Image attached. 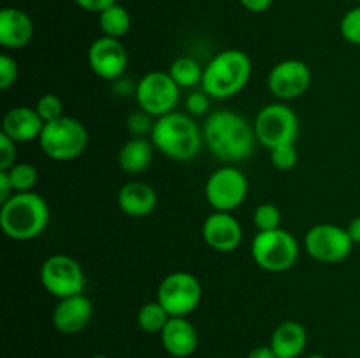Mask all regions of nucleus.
Segmentation results:
<instances>
[{
    "mask_svg": "<svg viewBox=\"0 0 360 358\" xmlns=\"http://www.w3.org/2000/svg\"><path fill=\"white\" fill-rule=\"evenodd\" d=\"M308 344L306 329L297 321H283L271 336L273 351L278 358H299Z\"/></svg>",
    "mask_w": 360,
    "mask_h": 358,
    "instance_id": "21",
    "label": "nucleus"
},
{
    "mask_svg": "<svg viewBox=\"0 0 360 358\" xmlns=\"http://www.w3.org/2000/svg\"><path fill=\"white\" fill-rule=\"evenodd\" d=\"M14 195L13 185L9 181V175L6 171H0V204L7 202Z\"/></svg>",
    "mask_w": 360,
    "mask_h": 358,
    "instance_id": "36",
    "label": "nucleus"
},
{
    "mask_svg": "<svg viewBox=\"0 0 360 358\" xmlns=\"http://www.w3.org/2000/svg\"><path fill=\"white\" fill-rule=\"evenodd\" d=\"M202 239L214 251L231 253L241 244L243 228L232 213L214 211L204 220Z\"/></svg>",
    "mask_w": 360,
    "mask_h": 358,
    "instance_id": "15",
    "label": "nucleus"
},
{
    "mask_svg": "<svg viewBox=\"0 0 360 358\" xmlns=\"http://www.w3.org/2000/svg\"><path fill=\"white\" fill-rule=\"evenodd\" d=\"M204 195L214 211L232 213L248 195V179L238 167L225 165L207 178Z\"/></svg>",
    "mask_w": 360,
    "mask_h": 358,
    "instance_id": "10",
    "label": "nucleus"
},
{
    "mask_svg": "<svg viewBox=\"0 0 360 358\" xmlns=\"http://www.w3.org/2000/svg\"><path fill=\"white\" fill-rule=\"evenodd\" d=\"M202 298V286L193 274L171 272L158 284L157 300L164 305L169 316H188L195 311Z\"/></svg>",
    "mask_w": 360,
    "mask_h": 358,
    "instance_id": "8",
    "label": "nucleus"
},
{
    "mask_svg": "<svg viewBox=\"0 0 360 358\" xmlns=\"http://www.w3.org/2000/svg\"><path fill=\"white\" fill-rule=\"evenodd\" d=\"M88 63L95 76L105 81H116L129 65V55L120 39L102 35L91 42L88 49Z\"/></svg>",
    "mask_w": 360,
    "mask_h": 358,
    "instance_id": "14",
    "label": "nucleus"
},
{
    "mask_svg": "<svg viewBox=\"0 0 360 358\" xmlns=\"http://www.w3.org/2000/svg\"><path fill=\"white\" fill-rule=\"evenodd\" d=\"M347 230H348V235H350V239L354 241V244H360V216H355L354 220L348 223Z\"/></svg>",
    "mask_w": 360,
    "mask_h": 358,
    "instance_id": "39",
    "label": "nucleus"
},
{
    "mask_svg": "<svg viewBox=\"0 0 360 358\" xmlns=\"http://www.w3.org/2000/svg\"><path fill=\"white\" fill-rule=\"evenodd\" d=\"M311 84V69L302 60H283L271 69L267 86L281 102L304 95Z\"/></svg>",
    "mask_w": 360,
    "mask_h": 358,
    "instance_id": "13",
    "label": "nucleus"
},
{
    "mask_svg": "<svg viewBox=\"0 0 360 358\" xmlns=\"http://www.w3.org/2000/svg\"><path fill=\"white\" fill-rule=\"evenodd\" d=\"M157 200V192L143 181L125 183L118 192L120 209L132 218H143L153 213Z\"/></svg>",
    "mask_w": 360,
    "mask_h": 358,
    "instance_id": "20",
    "label": "nucleus"
},
{
    "mask_svg": "<svg viewBox=\"0 0 360 358\" xmlns=\"http://www.w3.org/2000/svg\"><path fill=\"white\" fill-rule=\"evenodd\" d=\"M7 175H9V181L13 185L14 193H25L32 192V188L35 186L39 179L37 168L32 164L27 161H20V164H14L13 167L7 168Z\"/></svg>",
    "mask_w": 360,
    "mask_h": 358,
    "instance_id": "26",
    "label": "nucleus"
},
{
    "mask_svg": "<svg viewBox=\"0 0 360 358\" xmlns=\"http://www.w3.org/2000/svg\"><path fill=\"white\" fill-rule=\"evenodd\" d=\"M42 128H44V121L35 111V107H25V105H18V107L9 109L4 114L2 119V132L9 135L14 142H30V140H39Z\"/></svg>",
    "mask_w": 360,
    "mask_h": 358,
    "instance_id": "18",
    "label": "nucleus"
},
{
    "mask_svg": "<svg viewBox=\"0 0 360 358\" xmlns=\"http://www.w3.org/2000/svg\"><path fill=\"white\" fill-rule=\"evenodd\" d=\"M49 223L48 202L34 192L14 193L0 207V227L9 239L32 241Z\"/></svg>",
    "mask_w": 360,
    "mask_h": 358,
    "instance_id": "3",
    "label": "nucleus"
},
{
    "mask_svg": "<svg viewBox=\"0 0 360 358\" xmlns=\"http://www.w3.org/2000/svg\"><path fill=\"white\" fill-rule=\"evenodd\" d=\"M16 144L9 135L0 133V171H7L16 164Z\"/></svg>",
    "mask_w": 360,
    "mask_h": 358,
    "instance_id": "34",
    "label": "nucleus"
},
{
    "mask_svg": "<svg viewBox=\"0 0 360 358\" xmlns=\"http://www.w3.org/2000/svg\"><path fill=\"white\" fill-rule=\"evenodd\" d=\"M271 151V164L278 171H292L297 165L299 154L295 142L290 144H281V146L273 147Z\"/></svg>",
    "mask_w": 360,
    "mask_h": 358,
    "instance_id": "28",
    "label": "nucleus"
},
{
    "mask_svg": "<svg viewBox=\"0 0 360 358\" xmlns=\"http://www.w3.org/2000/svg\"><path fill=\"white\" fill-rule=\"evenodd\" d=\"M169 312L158 300L146 302L137 312V325L146 333H160L169 321Z\"/></svg>",
    "mask_w": 360,
    "mask_h": 358,
    "instance_id": "25",
    "label": "nucleus"
},
{
    "mask_svg": "<svg viewBox=\"0 0 360 358\" xmlns=\"http://www.w3.org/2000/svg\"><path fill=\"white\" fill-rule=\"evenodd\" d=\"M357 2H359V4H360V0H357Z\"/></svg>",
    "mask_w": 360,
    "mask_h": 358,
    "instance_id": "42",
    "label": "nucleus"
},
{
    "mask_svg": "<svg viewBox=\"0 0 360 358\" xmlns=\"http://www.w3.org/2000/svg\"><path fill=\"white\" fill-rule=\"evenodd\" d=\"M155 150L174 161H188L199 154L204 135L197 123L185 112L172 111L157 118L151 132Z\"/></svg>",
    "mask_w": 360,
    "mask_h": 358,
    "instance_id": "2",
    "label": "nucleus"
},
{
    "mask_svg": "<svg viewBox=\"0 0 360 358\" xmlns=\"http://www.w3.org/2000/svg\"><path fill=\"white\" fill-rule=\"evenodd\" d=\"M248 358H278L271 346H257L248 353Z\"/></svg>",
    "mask_w": 360,
    "mask_h": 358,
    "instance_id": "38",
    "label": "nucleus"
},
{
    "mask_svg": "<svg viewBox=\"0 0 360 358\" xmlns=\"http://www.w3.org/2000/svg\"><path fill=\"white\" fill-rule=\"evenodd\" d=\"M169 74L179 88H193L202 84L204 69L192 56H179L169 67Z\"/></svg>",
    "mask_w": 360,
    "mask_h": 358,
    "instance_id": "24",
    "label": "nucleus"
},
{
    "mask_svg": "<svg viewBox=\"0 0 360 358\" xmlns=\"http://www.w3.org/2000/svg\"><path fill=\"white\" fill-rule=\"evenodd\" d=\"M253 223L259 228V232H269L280 228L281 223V213L274 204L264 202L257 206L255 213H253Z\"/></svg>",
    "mask_w": 360,
    "mask_h": 358,
    "instance_id": "27",
    "label": "nucleus"
},
{
    "mask_svg": "<svg viewBox=\"0 0 360 358\" xmlns=\"http://www.w3.org/2000/svg\"><path fill=\"white\" fill-rule=\"evenodd\" d=\"M155 146L146 137H132L127 140L118 153L120 168L127 174H141L153 160Z\"/></svg>",
    "mask_w": 360,
    "mask_h": 358,
    "instance_id": "22",
    "label": "nucleus"
},
{
    "mask_svg": "<svg viewBox=\"0 0 360 358\" xmlns=\"http://www.w3.org/2000/svg\"><path fill=\"white\" fill-rule=\"evenodd\" d=\"M204 144L221 161H243L255 151V128L245 116L232 111H214L202 128Z\"/></svg>",
    "mask_w": 360,
    "mask_h": 358,
    "instance_id": "1",
    "label": "nucleus"
},
{
    "mask_svg": "<svg viewBox=\"0 0 360 358\" xmlns=\"http://www.w3.org/2000/svg\"><path fill=\"white\" fill-rule=\"evenodd\" d=\"M185 107L188 111V114L192 116H202L210 111V95L204 90L200 91H192V93L186 97Z\"/></svg>",
    "mask_w": 360,
    "mask_h": 358,
    "instance_id": "33",
    "label": "nucleus"
},
{
    "mask_svg": "<svg viewBox=\"0 0 360 358\" xmlns=\"http://www.w3.org/2000/svg\"><path fill=\"white\" fill-rule=\"evenodd\" d=\"M81 9L88 11V13H102L108 7L118 4V0H74Z\"/></svg>",
    "mask_w": 360,
    "mask_h": 358,
    "instance_id": "35",
    "label": "nucleus"
},
{
    "mask_svg": "<svg viewBox=\"0 0 360 358\" xmlns=\"http://www.w3.org/2000/svg\"><path fill=\"white\" fill-rule=\"evenodd\" d=\"M18 62L9 55L0 56V90H7L18 81Z\"/></svg>",
    "mask_w": 360,
    "mask_h": 358,
    "instance_id": "32",
    "label": "nucleus"
},
{
    "mask_svg": "<svg viewBox=\"0 0 360 358\" xmlns=\"http://www.w3.org/2000/svg\"><path fill=\"white\" fill-rule=\"evenodd\" d=\"M34 37V23L25 11L4 7L0 11V44L6 49L25 48Z\"/></svg>",
    "mask_w": 360,
    "mask_h": 358,
    "instance_id": "19",
    "label": "nucleus"
},
{
    "mask_svg": "<svg viewBox=\"0 0 360 358\" xmlns=\"http://www.w3.org/2000/svg\"><path fill=\"white\" fill-rule=\"evenodd\" d=\"M35 111L39 112V116H41L44 123L55 121V119L63 116V104L60 97L53 93H46L39 97L37 104H35Z\"/></svg>",
    "mask_w": 360,
    "mask_h": 358,
    "instance_id": "29",
    "label": "nucleus"
},
{
    "mask_svg": "<svg viewBox=\"0 0 360 358\" xmlns=\"http://www.w3.org/2000/svg\"><path fill=\"white\" fill-rule=\"evenodd\" d=\"M155 121H157L155 116L148 114L146 111L141 109V111L132 112L129 116V119H127V128H129V132L134 137H146L151 135V132H153Z\"/></svg>",
    "mask_w": 360,
    "mask_h": 358,
    "instance_id": "31",
    "label": "nucleus"
},
{
    "mask_svg": "<svg viewBox=\"0 0 360 358\" xmlns=\"http://www.w3.org/2000/svg\"><path fill=\"white\" fill-rule=\"evenodd\" d=\"M252 256L267 272H285L299 258V244L294 235L283 228L259 232L252 241Z\"/></svg>",
    "mask_w": 360,
    "mask_h": 358,
    "instance_id": "6",
    "label": "nucleus"
},
{
    "mask_svg": "<svg viewBox=\"0 0 360 358\" xmlns=\"http://www.w3.org/2000/svg\"><path fill=\"white\" fill-rule=\"evenodd\" d=\"M94 316V304L86 295H72V297L60 298L58 304L53 309V325L58 332L65 336L81 332L86 329Z\"/></svg>",
    "mask_w": 360,
    "mask_h": 358,
    "instance_id": "16",
    "label": "nucleus"
},
{
    "mask_svg": "<svg viewBox=\"0 0 360 358\" xmlns=\"http://www.w3.org/2000/svg\"><path fill=\"white\" fill-rule=\"evenodd\" d=\"M253 128H255L257 140L267 150H273L281 144H290L297 140L299 118L290 105L285 102H274L260 109Z\"/></svg>",
    "mask_w": 360,
    "mask_h": 358,
    "instance_id": "7",
    "label": "nucleus"
},
{
    "mask_svg": "<svg viewBox=\"0 0 360 358\" xmlns=\"http://www.w3.org/2000/svg\"><path fill=\"white\" fill-rule=\"evenodd\" d=\"M181 88L174 83L169 72L153 70L148 72L136 84V100L148 114L160 118L176 109Z\"/></svg>",
    "mask_w": 360,
    "mask_h": 358,
    "instance_id": "9",
    "label": "nucleus"
},
{
    "mask_svg": "<svg viewBox=\"0 0 360 358\" xmlns=\"http://www.w3.org/2000/svg\"><path fill=\"white\" fill-rule=\"evenodd\" d=\"M252 69V60L245 51L225 49L204 67L200 86L211 98H232L248 84Z\"/></svg>",
    "mask_w": 360,
    "mask_h": 358,
    "instance_id": "4",
    "label": "nucleus"
},
{
    "mask_svg": "<svg viewBox=\"0 0 360 358\" xmlns=\"http://www.w3.org/2000/svg\"><path fill=\"white\" fill-rule=\"evenodd\" d=\"M306 358H326V357H323V354H309V357Z\"/></svg>",
    "mask_w": 360,
    "mask_h": 358,
    "instance_id": "40",
    "label": "nucleus"
},
{
    "mask_svg": "<svg viewBox=\"0 0 360 358\" xmlns=\"http://www.w3.org/2000/svg\"><path fill=\"white\" fill-rule=\"evenodd\" d=\"M340 30L345 41L360 46V4L357 7H352L350 11H347V14L341 20Z\"/></svg>",
    "mask_w": 360,
    "mask_h": 358,
    "instance_id": "30",
    "label": "nucleus"
},
{
    "mask_svg": "<svg viewBox=\"0 0 360 358\" xmlns=\"http://www.w3.org/2000/svg\"><path fill=\"white\" fill-rule=\"evenodd\" d=\"M354 241L348 230L333 223H320L304 235V249L311 258L322 263H340L352 253Z\"/></svg>",
    "mask_w": 360,
    "mask_h": 358,
    "instance_id": "12",
    "label": "nucleus"
},
{
    "mask_svg": "<svg viewBox=\"0 0 360 358\" xmlns=\"http://www.w3.org/2000/svg\"><path fill=\"white\" fill-rule=\"evenodd\" d=\"M245 9L252 11V13H264L273 6V0H239Z\"/></svg>",
    "mask_w": 360,
    "mask_h": 358,
    "instance_id": "37",
    "label": "nucleus"
},
{
    "mask_svg": "<svg viewBox=\"0 0 360 358\" xmlns=\"http://www.w3.org/2000/svg\"><path fill=\"white\" fill-rule=\"evenodd\" d=\"M41 283L53 297L67 298L83 293L86 277L72 256L53 255L42 263Z\"/></svg>",
    "mask_w": 360,
    "mask_h": 358,
    "instance_id": "11",
    "label": "nucleus"
},
{
    "mask_svg": "<svg viewBox=\"0 0 360 358\" xmlns=\"http://www.w3.org/2000/svg\"><path fill=\"white\" fill-rule=\"evenodd\" d=\"M98 27L102 35L115 39L123 37L130 30V13L120 4H115L98 13Z\"/></svg>",
    "mask_w": 360,
    "mask_h": 358,
    "instance_id": "23",
    "label": "nucleus"
},
{
    "mask_svg": "<svg viewBox=\"0 0 360 358\" xmlns=\"http://www.w3.org/2000/svg\"><path fill=\"white\" fill-rule=\"evenodd\" d=\"M39 144L51 160L69 161L84 153L88 146V130L79 119L62 116L55 121L44 123Z\"/></svg>",
    "mask_w": 360,
    "mask_h": 358,
    "instance_id": "5",
    "label": "nucleus"
},
{
    "mask_svg": "<svg viewBox=\"0 0 360 358\" xmlns=\"http://www.w3.org/2000/svg\"><path fill=\"white\" fill-rule=\"evenodd\" d=\"M164 350L174 358H186L195 353L199 346V333L193 323L185 316H172L160 332Z\"/></svg>",
    "mask_w": 360,
    "mask_h": 358,
    "instance_id": "17",
    "label": "nucleus"
},
{
    "mask_svg": "<svg viewBox=\"0 0 360 358\" xmlns=\"http://www.w3.org/2000/svg\"><path fill=\"white\" fill-rule=\"evenodd\" d=\"M91 358H109V357H104V354H95V357H91Z\"/></svg>",
    "mask_w": 360,
    "mask_h": 358,
    "instance_id": "41",
    "label": "nucleus"
}]
</instances>
